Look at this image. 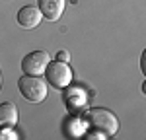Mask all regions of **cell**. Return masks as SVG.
<instances>
[{
  "label": "cell",
  "instance_id": "11",
  "mask_svg": "<svg viewBox=\"0 0 146 140\" xmlns=\"http://www.w3.org/2000/svg\"><path fill=\"white\" fill-rule=\"evenodd\" d=\"M142 93H144V95H146V82H144V84H142Z\"/></svg>",
  "mask_w": 146,
  "mask_h": 140
},
{
  "label": "cell",
  "instance_id": "5",
  "mask_svg": "<svg viewBox=\"0 0 146 140\" xmlns=\"http://www.w3.org/2000/svg\"><path fill=\"white\" fill-rule=\"evenodd\" d=\"M43 20V14L39 10V6H23L22 10L18 12V23L25 27V29H33L37 27Z\"/></svg>",
  "mask_w": 146,
  "mask_h": 140
},
{
  "label": "cell",
  "instance_id": "2",
  "mask_svg": "<svg viewBox=\"0 0 146 140\" xmlns=\"http://www.w3.org/2000/svg\"><path fill=\"white\" fill-rule=\"evenodd\" d=\"M18 88H20V93L31 103H43L47 97V90H49L43 78L33 76V74H23L18 80Z\"/></svg>",
  "mask_w": 146,
  "mask_h": 140
},
{
  "label": "cell",
  "instance_id": "1",
  "mask_svg": "<svg viewBox=\"0 0 146 140\" xmlns=\"http://www.w3.org/2000/svg\"><path fill=\"white\" fill-rule=\"evenodd\" d=\"M84 121L92 127V130H100L105 136H113L119 130V119L109 109L103 107H92L84 113Z\"/></svg>",
  "mask_w": 146,
  "mask_h": 140
},
{
  "label": "cell",
  "instance_id": "12",
  "mask_svg": "<svg viewBox=\"0 0 146 140\" xmlns=\"http://www.w3.org/2000/svg\"><path fill=\"white\" fill-rule=\"evenodd\" d=\"M0 88H2V74H0Z\"/></svg>",
  "mask_w": 146,
  "mask_h": 140
},
{
  "label": "cell",
  "instance_id": "9",
  "mask_svg": "<svg viewBox=\"0 0 146 140\" xmlns=\"http://www.w3.org/2000/svg\"><path fill=\"white\" fill-rule=\"evenodd\" d=\"M56 60H62V62H68V60H70V55H68L66 51H58V53H56Z\"/></svg>",
  "mask_w": 146,
  "mask_h": 140
},
{
  "label": "cell",
  "instance_id": "10",
  "mask_svg": "<svg viewBox=\"0 0 146 140\" xmlns=\"http://www.w3.org/2000/svg\"><path fill=\"white\" fill-rule=\"evenodd\" d=\"M140 70H142V74L146 76V49L142 51V55H140Z\"/></svg>",
  "mask_w": 146,
  "mask_h": 140
},
{
  "label": "cell",
  "instance_id": "3",
  "mask_svg": "<svg viewBox=\"0 0 146 140\" xmlns=\"http://www.w3.org/2000/svg\"><path fill=\"white\" fill-rule=\"evenodd\" d=\"M45 78L53 88L64 90V88L70 86V82H72V70H70V66H68V62L51 60L49 66H47V70H45Z\"/></svg>",
  "mask_w": 146,
  "mask_h": 140
},
{
  "label": "cell",
  "instance_id": "8",
  "mask_svg": "<svg viewBox=\"0 0 146 140\" xmlns=\"http://www.w3.org/2000/svg\"><path fill=\"white\" fill-rule=\"evenodd\" d=\"M18 132L14 130V127H0V140H16Z\"/></svg>",
  "mask_w": 146,
  "mask_h": 140
},
{
  "label": "cell",
  "instance_id": "7",
  "mask_svg": "<svg viewBox=\"0 0 146 140\" xmlns=\"http://www.w3.org/2000/svg\"><path fill=\"white\" fill-rule=\"evenodd\" d=\"M20 119L18 113V107L10 101L6 103H0V127H14Z\"/></svg>",
  "mask_w": 146,
  "mask_h": 140
},
{
  "label": "cell",
  "instance_id": "6",
  "mask_svg": "<svg viewBox=\"0 0 146 140\" xmlns=\"http://www.w3.org/2000/svg\"><path fill=\"white\" fill-rule=\"evenodd\" d=\"M64 6H66V0H39V10L43 14V18H47L49 22L60 20Z\"/></svg>",
  "mask_w": 146,
  "mask_h": 140
},
{
  "label": "cell",
  "instance_id": "4",
  "mask_svg": "<svg viewBox=\"0 0 146 140\" xmlns=\"http://www.w3.org/2000/svg\"><path fill=\"white\" fill-rule=\"evenodd\" d=\"M51 62V57L45 51H33L29 55H25L22 60V72L23 74H33V76H41L45 74L47 66Z\"/></svg>",
  "mask_w": 146,
  "mask_h": 140
}]
</instances>
